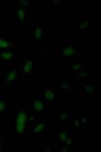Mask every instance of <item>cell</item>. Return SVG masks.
Listing matches in <instances>:
<instances>
[{"label": "cell", "mask_w": 101, "mask_h": 152, "mask_svg": "<svg viewBox=\"0 0 101 152\" xmlns=\"http://www.w3.org/2000/svg\"><path fill=\"white\" fill-rule=\"evenodd\" d=\"M28 124V113L25 110L18 111L15 120V129L16 134H23L27 128Z\"/></svg>", "instance_id": "1"}, {"label": "cell", "mask_w": 101, "mask_h": 152, "mask_svg": "<svg viewBox=\"0 0 101 152\" xmlns=\"http://www.w3.org/2000/svg\"><path fill=\"white\" fill-rule=\"evenodd\" d=\"M78 53V46L75 44H67L61 47L60 51V55L63 58L69 59L75 58Z\"/></svg>", "instance_id": "2"}, {"label": "cell", "mask_w": 101, "mask_h": 152, "mask_svg": "<svg viewBox=\"0 0 101 152\" xmlns=\"http://www.w3.org/2000/svg\"><path fill=\"white\" fill-rule=\"evenodd\" d=\"M15 15L18 24L20 26H25L28 23V9L16 3Z\"/></svg>", "instance_id": "3"}, {"label": "cell", "mask_w": 101, "mask_h": 152, "mask_svg": "<svg viewBox=\"0 0 101 152\" xmlns=\"http://www.w3.org/2000/svg\"><path fill=\"white\" fill-rule=\"evenodd\" d=\"M35 61L31 58H28L24 60L22 66V72L23 75L26 77H30L34 72L35 69Z\"/></svg>", "instance_id": "4"}, {"label": "cell", "mask_w": 101, "mask_h": 152, "mask_svg": "<svg viewBox=\"0 0 101 152\" xmlns=\"http://www.w3.org/2000/svg\"><path fill=\"white\" fill-rule=\"evenodd\" d=\"M92 28V18L86 17L80 21L77 27V29L79 32H87L91 30Z\"/></svg>", "instance_id": "5"}, {"label": "cell", "mask_w": 101, "mask_h": 152, "mask_svg": "<svg viewBox=\"0 0 101 152\" xmlns=\"http://www.w3.org/2000/svg\"><path fill=\"white\" fill-rule=\"evenodd\" d=\"M45 27L40 26V25L34 26L30 32V38L37 40V41L43 39L44 34H45Z\"/></svg>", "instance_id": "6"}, {"label": "cell", "mask_w": 101, "mask_h": 152, "mask_svg": "<svg viewBox=\"0 0 101 152\" xmlns=\"http://www.w3.org/2000/svg\"><path fill=\"white\" fill-rule=\"evenodd\" d=\"M81 89L87 96H96V95L98 94V86L96 84L85 83Z\"/></svg>", "instance_id": "7"}, {"label": "cell", "mask_w": 101, "mask_h": 152, "mask_svg": "<svg viewBox=\"0 0 101 152\" xmlns=\"http://www.w3.org/2000/svg\"><path fill=\"white\" fill-rule=\"evenodd\" d=\"M32 108L36 112H44L46 109V103L40 98H35L32 101Z\"/></svg>", "instance_id": "8"}, {"label": "cell", "mask_w": 101, "mask_h": 152, "mask_svg": "<svg viewBox=\"0 0 101 152\" xmlns=\"http://www.w3.org/2000/svg\"><path fill=\"white\" fill-rule=\"evenodd\" d=\"M17 78L18 71L16 70V69H12L6 75L5 78H4V82L6 83L7 84H12L16 81Z\"/></svg>", "instance_id": "9"}, {"label": "cell", "mask_w": 101, "mask_h": 152, "mask_svg": "<svg viewBox=\"0 0 101 152\" xmlns=\"http://www.w3.org/2000/svg\"><path fill=\"white\" fill-rule=\"evenodd\" d=\"M47 127V123L44 121H41L40 122H37L33 127L32 129V132L33 134L36 135H39L40 134H41L42 132L46 129Z\"/></svg>", "instance_id": "10"}, {"label": "cell", "mask_w": 101, "mask_h": 152, "mask_svg": "<svg viewBox=\"0 0 101 152\" xmlns=\"http://www.w3.org/2000/svg\"><path fill=\"white\" fill-rule=\"evenodd\" d=\"M43 96L45 98L47 101L50 103L54 102V100L57 98V93L53 90H45L43 91Z\"/></svg>", "instance_id": "11"}, {"label": "cell", "mask_w": 101, "mask_h": 152, "mask_svg": "<svg viewBox=\"0 0 101 152\" xmlns=\"http://www.w3.org/2000/svg\"><path fill=\"white\" fill-rule=\"evenodd\" d=\"M14 43L9 39H4V38H0V50H8L13 46Z\"/></svg>", "instance_id": "12"}, {"label": "cell", "mask_w": 101, "mask_h": 152, "mask_svg": "<svg viewBox=\"0 0 101 152\" xmlns=\"http://www.w3.org/2000/svg\"><path fill=\"white\" fill-rule=\"evenodd\" d=\"M15 56V54L13 51H4L0 53V61H10L14 58Z\"/></svg>", "instance_id": "13"}, {"label": "cell", "mask_w": 101, "mask_h": 152, "mask_svg": "<svg viewBox=\"0 0 101 152\" xmlns=\"http://www.w3.org/2000/svg\"><path fill=\"white\" fill-rule=\"evenodd\" d=\"M84 70H85L84 66L80 62H75L72 65H70V70L73 74H78Z\"/></svg>", "instance_id": "14"}, {"label": "cell", "mask_w": 101, "mask_h": 152, "mask_svg": "<svg viewBox=\"0 0 101 152\" xmlns=\"http://www.w3.org/2000/svg\"><path fill=\"white\" fill-rule=\"evenodd\" d=\"M58 87L62 89V90H71L73 88V84L71 81H70L69 79H62L58 85Z\"/></svg>", "instance_id": "15"}, {"label": "cell", "mask_w": 101, "mask_h": 152, "mask_svg": "<svg viewBox=\"0 0 101 152\" xmlns=\"http://www.w3.org/2000/svg\"><path fill=\"white\" fill-rule=\"evenodd\" d=\"M68 136H69V134H68V133L67 131H65V130H59L58 132V134H57V141H58V142L63 143V142L67 139Z\"/></svg>", "instance_id": "16"}, {"label": "cell", "mask_w": 101, "mask_h": 152, "mask_svg": "<svg viewBox=\"0 0 101 152\" xmlns=\"http://www.w3.org/2000/svg\"><path fill=\"white\" fill-rule=\"evenodd\" d=\"M63 145L66 148H71L74 145H75V139L72 136H68L66 140L63 142Z\"/></svg>", "instance_id": "17"}, {"label": "cell", "mask_w": 101, "mask_h": 152, "mask_svg": "<svg viewBox=\"0 0 101 152\" xmlns=\"http://www.w3.org/2000/svg\"><path fill=\"white\" fill-rule=\"evenodd\" d=\"M7 108V103L4 98H0V114L5 113Z\"/></svg>", "instance_id": "18"}, {"label": "cell", "mask_w": 101, "mask_h": 152, "mask_svg": "<svg viewBox=\"0 0 101 152\" xmlns=\"http://www.w3.org/2000/svg\"><path fill=\"white\" fill-rule=\"evenodd\" d=\"M68 119V113L66 111H61L58 115V121L59 122H65Z\"/></svg>", "instance_id": "19"}, {"label": "cell", "mask_w": 101, "mask_h": 152, "mask_svg": "<svg viewBox=\"0 0 101 152\" xmlns=\"http://www.w3.org/2000/svg\"><path fill=\"white\" fill-rule=\"evenodd\" d=\"M42 150L44 151L51 152L53 151V146L51 143H45L42 146Z\"/></svg>", "instance_id": "20"}, {"label": "cell", "mask_w": 101, "mask_h": 152, "mask_svg": "<svg viewBox=\"0 0 101 152\" xmlns=\"http://www.w3.org/2000/svg\"><path fill=\"white\" fill-rule=\"evenodd\" d=\"M72 123L76 129H79L81 127V126H82V123H81L80 120H79L78 117H74L72 120Z\"/></svg>", "instance_id": "21"}, {"label": "cell", "mask_w": 101, "mask_h": 152, "mask_svg": "<svg viewBox=\"0 0 101 152\" xmlns=\"http://www.w3.org/2000/svg\"><path fill=\"white\" fill-rule=\"evenodd\" d=\"M17 3H19V4H20V5H22V6L25 7H26L29 6V2L26 0V1H18Z\"/></svg>", "instance_id": "22"}, {"label": "cell", "mask_w": 101, "mask_h": 152, "mask_svg": "<svg viewBox=\"0 0 101 152\" xmlns=\"http://www.w3.org/2000/svg\"><path fill=\"white\" fill-rule=\"evenodd\" d=\"M53 3L54 7H59L60 5H61V3H62L61 1H53Z\"/></svg>", "instance_id": "23"}, {"label": "cell", "mask_w": 101, "mask_h": 152, "mask_svg": "<svg viewBox=\"0 0 101 152\" xmlns=\"http://www.w3.org/2000/svg\"><path fill=\"white\" fill-rule=\"evenodd\" d=\"M2 144V134H1V131H0V145Z\"/></svg>", "instance_id": "24"}]
</instances>
